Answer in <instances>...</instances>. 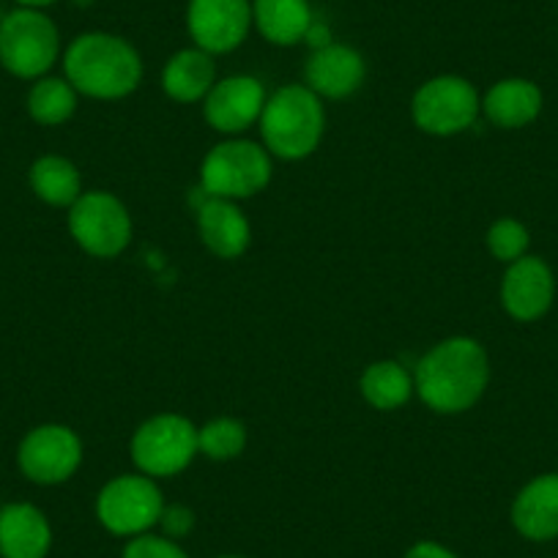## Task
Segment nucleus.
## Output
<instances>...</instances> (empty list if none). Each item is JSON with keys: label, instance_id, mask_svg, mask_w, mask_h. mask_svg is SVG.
<instances>
[{"label": "nucleus", "instance_id": "bb28decb", "mask_svg": "<svg viewBox=\"0 0 558 558\" xmlns=\"http://www.w3.org/2000/svg\"><path fill=\"white\" fill-rule=\"evenodd\" d=\"M159 525L165 529V536L179 539V536H186L192 529H195V514H192V509L181 507V504H173V507H165L162 518H159Z\"/></svg>", "mask_w": 558, "mask_h": 558}, {"label": "nucleus", "instance_id": "c85d7f7f", "mask_svg": "<svg viewBox=\"0 0 558 558\" xmlns=\"http://www.w3.org/2000/svg\"><path fill=\"white\" fill-rule=\"evenodd\" d=\"M304 39L310 41V45L315 47V50H320V47H326V45H331V39H329V28H324V25H310V31H307V36H304Z\"/></svg>", "mask_w": 558, "mask_h": 558}, {"label": "nucleus", "instance_id": "f8f14e48", "mask_svg": "<svg viewBox=\"0 0 558 558\" xmlns=\"http://www.w3.org/2000/svg\"><path fill=\"white\" fill-rule=\"evenodd\" d=\"M556 296V279L550 266L542 257L523 255L520 260L509 263L501 282V304L514 320H539L550 310Z\"/></svg>", "mask_w": 558, "mask_h": 558}, {"label": "nucleus", "instance_id": "423d86ee", "mask_svg": "<svg viewBox=\"0 0 558 558\" xmlns=\"http://www.w3.org/2000/svg\"><path fill=\"white\" fill-rule=\"evenodd\" d=\"M197 427L181 413H159L137 427L132 438V460L140 474L162 480L175 476L195 460Z\"/></svg>", "mask_w": 558, "mask_h": 558}, {"label": "nucleus", "instance_id": "393cba45", "mask_svg": "<svg viewBox=\"0 0 558 558\" xmlns=\"http://www.w3.org/2000/svg\"><path fill=\"white\" fill-rule=\"evenodd\" d=\"M487 250L501 263L520 260L529 252V230L518 219H498L487 230Z\"/></svg>", "mask_w": 558, "mask_h": 558}, {"label": "nucleus", "instance_id": "7c9ffc66", "mask_svg": "<svg viewBox=\"0 0 558 558\" xmlns=\"http://www.w3.org/2000/svg\"><path fill=\"white\" fill-rule=\"evenodd\" d=\"M219 558H246V556H219Z\"/></svg>", "mask_w": 558, "mask_h": 558}, {"label": "nucleus", "instance_id": "2eb2a0df", "mask_svg": "<svg viewBox=\"0 0 558 558\" xmlns=\"http://www.w3.org/2000/svg\"><path fill=\"white\" fill-rule=\"evenodd\" d=\"M52 547V529L47 514L34 504H7L0 509V556L47 558Z\"/></svg>", "mask_w": 558, "mask_h": 558}, {"label": "nucleus", "instance_id": "5701e85b", "mask_svg": "<svg viewBox=\"0 0 558 558\" xmlns=\"http://www.w3.org/2000/svg\"><path fill=\"white\" fill-rule=\"evenodd\" d=\"M77 110V90L69 80L41 77L28 94V112L41 126H61Z\"/></svg>", "mask_w": 558, "mask_h": 558}, {"label": "nucleus", "instance_id": "f257e3e1", "mask_svg": "<svg viewBox=\"0 0 558 558\" xmlns=\"http://www.w3.org/2000/svg\"><path fill=\"white\" fill-rule=\"evenodd\" d=\"M487 380L490 362L485 348L471 337H449L416 364L413 389L433 411L460 413L480 402Z\"/></svg>", "mask_w": 558, "mask_h": 558}, {"label": "nucleus", "instance_id": "4be33fe9", "mask_svg": "<svg viewBox=\"0 0 558 558\" xmlns=\"http://www.w3.org/2000/svg\"><path fill=\"white\" fill-rule=\"evenodd\" d=\"M362 397L378 411H395L405 405L413 395V378L402 364L375 362L369 364L359 380Z\"/></svg>", "mask_w": 558, "mask_h": 558}, {"label": "nucleus", "instance_id": "a878e982", "mask_svg": "<svg viewBox=\"0 0 558 558\" xmlns=\"http://www.w3.org/2000/svg\"><path fill=\"white\" fill-rule=\"evenodd\" d=\"M121 558H190L184 553V547L179 545L170 536H157V534H140L132 536L126 547H123Z\"/></svg>", "mask_w": 558, "mask_h": 558}, {"label": "nucleus", "instance_id": "6e6552de", "mask_svg": "<svg viewBox=\"0 0 558 558\" xmlns=\"http://www.w3.org/2000/svg\"><path fill=\"white\" fill-rule=\"evenodd\" d=\"M69 233L94 257H116L132 241V217L110 192H83L69 208Z\"/></svg>", "mask_w": 558, "mask_h": 558}, {"label": "nucleus", "instance_id": "cd10ccee", "mask_svg": "<svg viewBox=\"0 0 558 558\" xmlns=\"http://www.w3.org/2000/svg\"><path fill=\"white\" fill-rule=\"evenodd\" d=\"M405 558H458L449 547L438 545V542H416L413 547H408Z\"/></svg>", "mask_w": 558, "mask_h": 558}, {"label": "nucleus", "instance_id": "1a4fd4ad", "mask_svg": "<svg viewBox=\"0 0 558 558\" xmlns=\"http://www.w3.org/2000/svg\"><path fill=\"white\" fill-rule=\"evenodd\" d=\"M482 110V99L474 85L454 74L427 80L413 96V121L422 132L449 137L465 132L476 121Z\"/></svg>", "mask_w": 558, "mask_h": 558}, {"label": "nucleus", "instance_id": "a211bd4d", "mask_svg": "<svg viewBox=\"0 0 558 558\" xmlns=\"http://www.w3.org/2000/svg\"><path fill=\"white\" fill-rule=\"evenodd\" d=\"M214 85H217V63H214V56H208L201 47L175 52L162 72L165 94L181 105L203 101Z\"/></svg>", "mask_w": 558, "mask_h": 558}, {"label": "nucleus", "instance_id": "b1692460", "mask_svg": "<svg viewBox=\"0 0 558 558\" xmlns=\"http://www.w3.org/2000/svg\"><path fill=\"white\" fill-rule=\"evenodd\" d=\"M246 447V427L241 425L239 418H214L206 427L197 430V452H203L206 458L219 460H233L244 452Z\"/></svg>", "mask_w": 558, "mask_h": 558}, {"label": "nucleus", "instance_id": "20e7f679", "mask_svg": "<svg viewBox=\"0 0 558 558\" xmlns=\"http://www.w3.org/2000/svg\"><path fill=\"white\" fill-rule=\"evenodd\" d=\"M61 52L56 23L39 9H17L0 23V63L20 80H41Z\"/></svg>", "mask_w": 558, "mask_h": 558}, {"label": "nucleus", "instance_id": "7ed1b4c3", "mask_svg": "<svg viewBox=\"0 0 558 558\" xmlns=\"http://www.w3.org/2000/svg\"><path fill=\"white\" fill-rule=\"evenodd\" d=\"M326 112L320 96L307 85H286L268 96L260 116L263 143L279 159H304L320 146Z\"/></svg>", "mask_w": 558, "mask_h": 558}, {"label": "nucleus", "instance_id": "0eeeda50", "mask_svg": "<svg viewBox=\"0 0 558 558\" xmlns=\"http://www.w3.org/2000/svg\"><path fill=\"white\" fill-rule=\"evenodd\" d=\"M165 512V498L157 482L146 474H123L107 482L96 498V518L110 534H148Z\"/></svg>", "mask_w": 558, "mask_h": 558}, {"label": "nucleus", "instance_id": "39448f33", "mask_svg": "<svg viewBox=\"0 0 558 558\" xmlns=\"http://www.w3.org/2000/svg\"><path fill=\"white\" fill-rule=\"evenodd\" d=\"M203 192L222 201H244L257 195L271 181V159L266 148L250 140H228L219 143L203 159L201 170Z\"/></svg>", "mask_w": 558, "mask_h": 558}, {"label": "nucleus", "instance_id": "412c9836", "mask_svg": "<svg viewBox=\"0 0 558 558\" xmlns=\"http://www.w3.org/2000/svg\"><path fill=\"white\" fill-rule=\"evenodd\" d=\"M31 190L39 201L56 208H72L83 195V175L66 157H41L31 165Z\"/></svg>", "mask_w": 558, "mask_h": 558}, {"label": "nucleus", "instance_id": "f03ea898", "mask_svg": "<svg viewBox=\"0 0 558 558\" xmlns=\"http://www.w3.org/2000/svg\"><path fill=\"white\" fill-rule=\"evenodd\" d=\"M66 80L77 94L94 99H123L143 80V61L129 41L110 34H85L63 56Z\"/></svg>", "mask_w": 558, "mask_h": 558}, {"label": "nucleus", "instance_id": "ddd939ff", "mask_svg": "<svg viewBox=\"0 0 558 558\" xmlns=\"http://www.w3.org/2000/svg\"><path fill=\"white\" fill-rule=\"evenodd\" d=\"M263 107L266 90L255 77H228L208 90L203 99V116L217 132L239 134L260 121Z\"/></svg>", "mask_w": 558, "mask_h": 558}, {"label": "nucleus", "instance_id": "aec40b11", "mask_svg": "<svg viewBox=\"0 0 558 558\" xmlns=\"http://www.w3.org/2000/svg\"><path fill=\"white\" fill-rule=\"evenodd\" d=\"M252 20L257 23L263 39L279 47H291L307 36L313 12L307 0H255Z\"/></svg>", "mask_w": 558, "mask_h": 558}, {"label": "nucleus", "instance_id": "9b49d317", "mask_svg": "<svg viewBox=\"0 0 558 558\" xmlns=\"http://www.w3.org/2000/svg\"><path fill=\"white\" fill-rule=\"evenodd\" d=\"M186 25L201 50L208 56H222L235 50L250 34V0H192Z\"/></svg>", "mask_w": 558, "mask_h": 558}, {"label": "nucleus", "instance_id": "6ab92c4d", "mask_svg": "<svg viewBox=\"0 0 558 558\" xmlns=\"http://www.w3.org/2000/svg\"><path fill=\"white\" fill-rule=\"evenodd\" d=\"M482 110L496 126L523 129L542 112V90L531 80H501L487 90Z\"/></svg>", "mask_w": 558, "mask_h": 558}, {"label": "nucleus", "instance_id": "f3484780", "mask_svg": "<svg viewBox=\"0 0 558 558\" xmlns=\"http://www.w3.org/2000/svg\"><path fill=\"white\" fill-rule=\"evenodd\" d=\"M512 525L520 536L547 542L558 536V474H542L518 493Z\"/></svg>", "mask_w": 558, "mask_h": 558}, {"label": "nucleus", "instance_id": "dca6fc26", "mask_svg": "<svg viewBox=\"0 0 558 558\" xmlns=\"http://www.w3.org/2000/svg\"><path fill=\"white\" fill-rule=\"evenodd\" d=\"M197 228L208 252L222 260L244 255L252 239L250 219L235 206V201H222V197L206 195V203L197 208Z\"/></svg>", "mask_w": 558, "mask_h": 558}, {"label": "nucleus", "instance_id": "4468645a", "mask_svg": "<svg viewBox=\"0 0 558 558\" xmlns=\"http://www.w3.org/2000/svg\"><path fill=\"white\" fill-rule=\"evenodd\" d=\"M364 74L367 69L353 47L326 45L307 61V88L320 99H345L362 88Z\"/></svg>", "mask_w": 558, "mask_h": 558}, {"label": "nucleus", "instance_id": "c756f323", "mask_svg": "<svg viewBox=\"0 0 558 558\" xmlns=\"http://www.w3.org/2000/svg\"><path fill=\"white\" fill-rule=\"evenodd\" d=\"M17 3L23 9H41V7H50V3H56V0H17Z\"/></svg>", "mask_w": 558, "mask_h": 558}, {"label": "nucleus", "instance_id": "9d476101", "mask_svg": "<svg viewBox=\"0 0 558 558\" xmlns=\"http://www.w3.org/2000/svg\"><path fill=\"white\" fill-rule=\"evenodd\" d=\"M17 463L36 485H61L83 463V441L66 425L34 427L20 444Z\"/></svg>", "mask_w": 558, "mask_h": 558}]
</instances>
